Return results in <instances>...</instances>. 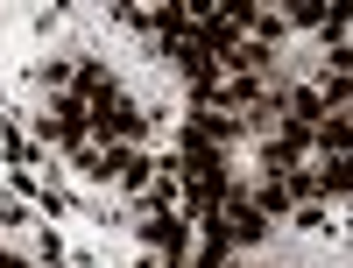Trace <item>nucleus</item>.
Listing matches in <instances>:
<instances>
[{
  "label": "nucleus",
  "instance_id": "1",
  "mask_svg": "<svg viewBox=\"0 0 353 268\" xmlns=\"http://www.w3.org/2000/svg\"><path fill=\"white\" fill-rule=\"evenodd\" d=\"M141 240H149V247L163 254V268H170L176 254H184V226H176L170 212H149V219H141Z\"/></svg>",
  "mask_w": 353,
  "mask_h": 268
},
{
  "label": "nucleus",
  "instance_id": "2",
  "mask_svg": "<svg viewBox=\"0 0 353 268\" xmlns=\"http://www.w3.org/2000/svg\"><path fill=\"white\" fill-rule=\"evenodd\" d=\"M149 268H163V261H149Z\"/></svg>",
  "mask_w": 353,
  "mask_h": 268
}]
</instances>
